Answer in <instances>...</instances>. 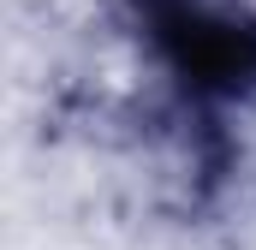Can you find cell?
<instances>
[{"instance_id": "1", "label": "cell", "mask_w": 256, "mask_h": 250, "mask_svg": "<svg viewBox=\"0 0 256 250\" xmlns=\"http://www.w3.org/2000/svg\"><path fill=\"white\" fill-rule=\"evenodd\" d=\"M161 36L173 42V60L196 84L238 90L244 78H256V30H238L232 18H208L196 6H179L161 18Z\"/></svg>"}]
</instances>
